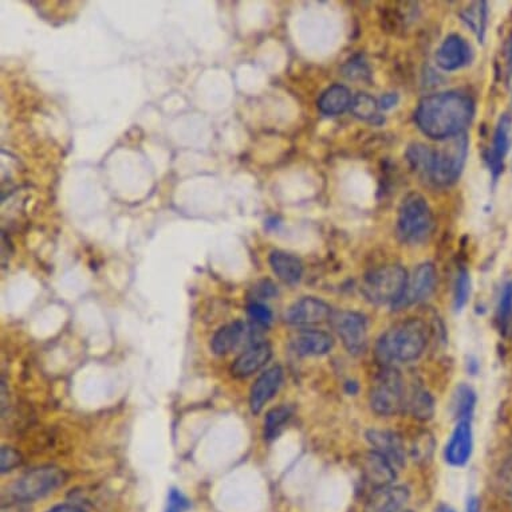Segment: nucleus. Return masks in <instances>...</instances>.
<instances>
[{
  "instance_id": "nucleus-13",
  "label": "nucleus",
  "mask_w": 512,
  "mask_h": 512,
  "mask_svg": "<svg viewBox=\"0 0 512 512\" xmlns=\"http://www.w3.org/2000/svg\"><path fill=\"white\" fill-rule=\"evenodd\" d=\"M366 439L372 445L373 451L389 460L396 470L404 467L405 460H407V451H405L403 440H401L397 433L381 431V429H370L366 433Z\"/></svg>"
},
{
  "instance_id": "nucleus-27",
  "label": "nucleus",
  "mask_w": 512,
  "mask_h": 512,
  "mask_svg": "<svg viewBox=\"0 0 512 512\" xmlns=\"http://www.w3.org/2000/svg\"><path fill=\"white\" fill-rule=\"evenodd\" d=\"M291 416H293V411H291L290 407L273 408L271 411L267 412L265 419V439L269 441L277 439L283 429H285L286 424L289 423Z\"/></svg>"
},
{
  "instance_id": "nucleus-7",
  "label": "nucleus",
  "mask_w": 512,
  "mask_h": 512,
  "mask_svg": "<svg viewBox=\"0 0 512 512\" xmlns=\"http://www.w3.org/2000/svg\"><path fill=\"white\" fill-rule=\"evenodd\" d=\"M68 475L61 468L46 466L35 468L22 476L13 487V496L18 502H35L65 484Z\"/></svg>"
},
{
  "instance_id": "nucleus-14",
  "label": "nucleus",
  "mask_w": 512,
  "mask_h": 512,
  "mask_svg": "<svg viewBox=\"0 0 512 512\" xmlns=\"http://www.w3.org/2000/svg\"><path fill=\"white\" fill-rule=\"evenodd\" d=\"M471 61V47L460 35H450L441 43L436 53V62L445 72H455Z\"/></svg>"
},
{
  "instance_id": "nucleus-20",
  "label": "nucleus",
  "mask_w": 512,
  "mask_h": 512,
  "mask_svg": "<svg viewBox=\"0 0 512 512\" xmlns=\"http://www.w3.org/2000/svg\"><path fill=\"white\" fill-rule=\"evenodd\" d=\"M269 262L274 274L287 285L301 281L303 265L298 256L277 250L271 252Z\"/></svg>"
},
{
  "instance_id": "nucleus-24",
  "label": "nucleus",
  "mask_w": 512,
  "mask_h": 512,
  "mask_svg": "<svg viewBox=\"0 0 512 512\" xmlns=\"http://www.w3.org/2000/svg\"><path fill=\"white\" fill-rule=\"evenodd\" d=\"M460 17H462L463 21L467 23V26L474 31L479 42H483L484 37H486L488 23L487 2L472 3L471 6H468L466 10L462 11Z\"/></svg>"
},
{
  "instance_id": "nucleus-23",
  "label": "nucleus",
  "mask_w": 512,
  "mask_h": 512,
  "mask_svg": "<svg viewBox=\"0 0 512 512\" xmlns=\"http://www.w3.org/2000/svg\"><path fill=\"white\" fill-rule=\"evenodd\" d=\"M405 409H408L409 413L417 420H429L435 413V401L427 389L421 385H413L411 391L407 392Z\"/></svg>"
},
{
  "instance_id": "nucleus-21",
  "label": "nucleus",
  "mask_w": 512,
  "mask_h": 512,
  "mask_svg": "<svg viewBox=\"0 0 512 512\" xmlns=\"http://www.w3.org/2000/svg\"><path fill=\"white\" fill-rule=\"evenodd\" d=\"M247 326L242 321H235L220 328L211 340L212 352L218 356H226L242 342Z\"/></svg>"
},
{
  "instance_id": "nucleus-3",
  "label": "nucleus",
  "mask_w": 512,
  "mask_h": 512,
  "mask_svg": "<svg viewBox=\"0 0 512 512\" xmlns=\"http://www.w3.org/2000/svg\"><path fill=\"white\" fill-rule=\"evenodd\" d=\"M427 326L417 318L407 319L387 330L376 345V357L385 366L417 360L427 348Z\"/></svg>"
},
{
  "instance_id": "nucleus-39",
  "label": "nucleus",
  "mask_w": 512,
  "mask_h": 512,
  "mask_svg": "<svg viewBox=\"0 0 512 512\" xmlns=\"http://www.w3.org/2000/svg\"><path fill=\"white\" fill-rule=\"evenodd\" d=\"M511 168H512V161H511Z\"/></svg>"
},
{
  "instance_id": "nucleus-36",
  "label": "nucleus",
  "mask_w": 512,
  "mask_h": 512,
  "mask_svg": "<svg viewBox=\"0 0 512 512\" xmlns=\"http://www.w3.org/2000/svg\"><path fill=\"white\" fill-rule=\"evenodd\" d=\"M467 512H480V503L476 496H471V498H468Z\"/></svg>"
},
{
  "instance_id": "nucleus-31",
  "label": "nucleus",
  "mask_w": 512,
  "mask_h": 512,
  "mask_svg": "<svg viewBox=\"0 0 512 512\" xmlns=\"http://www.w3.org/2000/svg\"><path fill=\"white\" fill-rule=\"evenodd\" d=\"M189 508H191V502H189L187 496L177 488H171L165 512H187Z\"/></svg>"
},
{
  "instance_id": "nucleus-28",
  "label": "nucleus",
  "mask_w": 512,
  "mask_h": 512,
  "mask_svg": "<svg viewBox=\"0 0 512 512\" xmlns=\"http://www.w3.org/2000/svg\"><path fill=\"white\" fill-rule=\"evenodd\" d=\"M378 108H380L378 102L366 93H360L354 96L352 106H350V110H352L354 116L365 121H372L373 118H376L378 116Z\"/></svg>"
},
{
  "instance_id": "nucleus-5",
  "label": "nucleus",
  "mask_w": 512,
  "mask_h": 512,
  "mask_svg": "<svg viewBox=\"0 0 512 512\" xmlns=\"http://www.w3.org/2000/svg\"><path fill=\"white\" fill-rule=\"evenodd\" d=\"M404 267L388 265L370 271L362 282L361 293L374 305H392L403 298L408 283Z\"/></svg>"
},
{
  "instance_id": "nucleus-11",
  "label": "nucleus",
  "mask_w": 512,
  "mask_h": 512,
  "mask_svg": "<svg viewBox=\"0 0 512 512\" xmlns=\"http://www.w3.org/2000/svg\"><path fill=\"white\" fill-rule=\"evenodd\" d=\"M285 372L281 366H273L262 373L252 385L250 392V408L254 415H259L282 387Z\"/></svg>"
},
{
  "instance_id": "nucleus-33",
  "label": "nucleus",
  "mask_w": 512,
  "mask_h": 512,
  "mask_svg": "<svg viewBox=\"0 0 512 512\" xmlns=\"http://www.w3.org/2000/svg\"><path fill=\"white\" fill-rule=\"evenodd\" d=\"M256 297L259 299H269L278 293L277 287L271 281H262L254 286Z\"/></svg>"
},
{
  "instance_id": "nucleus-1",
  "label": "nucleus",
  "mask_w": 512,
  "mask_h": 512,
  "mask_svg": "<svg viewBox=\"0 0 512 512\" xmlns=\"http://www.w3.org/2000/svg\"><path fill=\"white\" fill-rule=\"evenodd\" d=\"M474 114L475 105L470 96L460 92H445L421 100L415 120L425 136L445 141L463 135Z\"/></svg>"
},
{
  "instance_id": "nucleus-17",
  "label": "nucleus",
  "mask_w": 512,
  "mask_h": 512,
  "mask_svg": "<svg viewBox=\"0 0 512 512\" xmlns=\"http://www.w3.org/2000/svg\"><path fill=\"white\" fill-rule=\"evenodd\" d=\"M273 357V349L267 342H258L244 350L231 366L232 376L246 378L259 372Z\"/></svg>"
},
{
  "instance_id": "nucleus-22",
  "label": "nucleus",
  "mask_w": 512,
  "mask_h": 512,
  "mask_svg": "<svg viewBox=\"0 0 512 512\" xmlns=\"http://www.w3.org/2000/svg\"><path fill=\"white\" fill-rule=\"evenodd\" d=\"M352 101V93L348 88L342 85H333L322 93L318 101V108L326 116H338L350 109Z\"/></svg>"
},
{
  "instance_id": "nucleus-10",
  "label": "nucleus",
  "mask_w": 512,
  "mask_h": 512,
  "mask_svg": "<svg viewBox=\"0 0 512 512\" xmlns=\"http://www.w3.org/2000/svg\"><path fill=\"white\" fill-rule=\"evenodd\" d=\"M332 314V307L322 299L305 297L290 306V309L286 311L285 319L287 324L306 328V326L324 324V322L330 321Z\"/></svg>"
},
{
  "instance_id": "nucleus-38",
  "label": "nucleus",
  "mask_w": 512,
  "mask_h": 512,
  "mask_svg": "<svg viewBox=\"0 0 512 512\" xmlns=\"http://www.w3.org/2000/svg\"><path fill=\"white\" fill-rule=\"evenodd\" d=\"M403 512H411V511H407V510H405V511H403Z\"/></svg>"
},
{
  "instance_id": "nucleus-2",
  "label": "nucleus",
  "mask_w": 512,
  "mask_h": 512,
  "mask_svg": "<svg viewBox=\"0 0 512 512\" xmlns=\"http://www.w3.org/2000/svg\"><path fill=\"white\" fill-rule=\"evenodd\" d=\"M470 141L466 133L444 141L439 148L425 144L409 145L407 160L413 171L428 183L445 187L459 179L468 156Z\"/></svg>"
},
{
  "instance_id": "nucleus-8",
  "label": "nucleus",
  "mask_w": 512,
  "mask_h": 512,
  "mask_svg": "<svg viewBox=\"0 0 512 512\" xmlns=\"http://www.w3.org/2000/svg\"><path fill=\"white\" fill-rule=\"evenodd\" d=\"M329 322L350 354L357 356L365 352L368 346V326L364 315L341 310L333 313Z\"/></svg>"
},
{
  "instance_id": "nucleus-12",
  "label": "nucleus",
  "mask_w": 512,
  "mask_h": 512,
  "mask_svg": "<svg viewBox=\"0 0 512 512\" xmlns=\"http://www.w3.org/2000/svg\"><path fill=\"white\" fill-rule=\"evenodd\" d=\"M472 450H474V435H472L471 421H459L445 447V460L454 467L466 466L470 462Z\"/></svg>"
},
{
  "instance_id": "nucleus-37",
  "label": "nucleus",
  "mask_w": 512,
  "mask_h": 512,
  "mask_svg": "<svg viewBox=\"0 0 512 512\" xmlns=\"http://www.w3.org/2000/svg\"><path fill=\"white\" fill-rule=\"evenodd\" d=\"M436 512H456L454 508H451L450 506H445V504H441L439 508H437Z\"/></svg>"
},
{
  "instance_id": "nucleus-16",
  "label": "nucleus",
  "mask_w": 512,
  "mask_h": 512,
  "mask_svg": "<svg viewBox=\"0 0 512 512\" xmlns=\"http://www.w3.org/2000/svg\"><path fill=\"white\" fill-rule=\"evenodd\" d=\"M408 499V488L392 484L378 487L369 496L365 512H403Z\"/></svg>"
},
{
  "instance_id": "nucleus-9",
  "label": "nucleus",
  "mask_w": 512,
  "mask_h": 512,
  "mask_svg": "<svg viewBox=\"0 0 512 512\" xmlns=\"http://www.w3.org/2000/svg\"><path fill=\"white\" fill-rule=\"evenodd\" d=\"M436 283L437 273L432 263H423V265L417 266L412 277L408 278L403 298L393 307L404 309V307L425 301L435 291Z\"/></svg>"
},
{
  "instance_id": "nucleus-15",
  "label": "nucleus",
  "mask_w": 512,
  "mask_h": 512,
  "mask_svg": "<svg viewBox=\"0 0 512 512\" xmlns=\"http://www.w3.org/2000/svg\"><path fill=\"white\" fill-rule=\"evenodd\" d=\"M512 118L503 114L496 125L492 147L487 153V163L494 179L503 172L504 159L511 147Z\"/></svg>"
},
{
  "instance_id": "nucleus-6",
  "label": "nucleus",
  "mask_w": 512,
  "mask_h": 512,
  "mask_svg": "<svg viewBox=\"0 0 512 512\" xmlns=\"http://www.w3.org/2000/svg\"><path fill=\"white\" fill-rule=\"evenodd\" d=\"M407 392L404 378L399 370L393 366H385L370 388V408L377 416H395L405 411Z\"/></svg>"
},
{
  "instance_id": "nucleus-32",
  "label": "nucleus",
  "mask_w": 512,
  "mask_h": 512,
  "mask_svg": "<svg viewBox=\"0 0 512 512\" xmlns=\"http://www.w3.org/2000/svg\"><path fill=\"white\" fill-rule=\"evenodd\" d=\"M21 463L22 458L18 451L11 447L2 448V451H0V470H2V474L13 471Z\"/></svg>"
},
{
  "instance_id": "nucleus-35",
  "label": "nucleus",
  "mask_w": 512,
  "mask_h": 512,
  "mask_svg": "<svg viewBox=\"0 0 512 512\" xmlns=\"http://www.w3.org/2000/svg\"><path fill=\"white\" fill-rule=\"evenodd\" d=\"M47 512H85V511L82 510V508H80V507L72 506V504H59V506H55Z\"/></svg>"
},
{
  "instance_id": "nucleus-19",
  "label": "nucleus",
  "mask_w": 512,
  "mask_h": 512,
  "mask_svg": "<svg viewBox=\"0 0 512 512\" xmlns=\"http://www.w3.org/2000/svg\"><path fill=\"white\" fill-rule=\"evenodd\" d=\"M362 472L374 487L389 486L395 482L397 470L393 464L376 451L368 452L362 458Z\"/></svg>"
},
{
  "instance_id": "nucleus-34",
  "label": "nucleus",
  "mask_w": 512,
  "mask_h": 512,
  "mask_svg": "<svg viewBox=\"0 0 512 512\" xmlns=\"http://www.w3.org/2000/svg\"><path fill=\"white\" fill-rule=\"evenodd\" d=\"M397 102H399V96L395 93H389L381 97L380 104L378 105H380L381 109L388 110L396 106Z\"/></svg>"
},
{
  "instance_id": "nucleus-18",
  "label": "nucleus",
  "mask_w": 512,
  "mask_h": 512,
  "mask_svg": "<svg viewBox=\"0 0 512 512\" xmlns=\"http://www.w3.org/2000/svg\"><path fill=\"white\" fill-rule=\"evenodd\" d=\"M294 352L302 357H317L328 354L333 349L334 340L322 330L303 329L291 341Z\"/></svg>"
},
{
  "instance_id": "nucleus-26",
  "label": "nucleus",
  "mask_w": 512,
  "mask_h": 512,
  "mask_svg": "<svg viewBox=\"0 0 512 512\" xmlns=\"http://www.w3.org/2000/svg\"><path fill=\"white\" fill-rule=\"evenodd\" d=\"M498 329L504 338L512 337V281L503 287L500 295L498 311H496Z\"/></svg>"
},
{
  "instance_id": "nucleus-25",
  "label": "nucleus",
  "mask_w": 512,
  "mask_h": 512,
  "mask_svg": "<svg viewBox=\"0 0 512 512\" xmlns=\"http://www.w3.org/2000/svg\"><path fill=\"white\" fill-rule=\"evenodd\" d=\"M476 407V393L474 389L466 384L459 385L456 388L452 408L459 421H471Z\"/></svg>"
},
{
  "instance_id": "nucleus-30",
  "label": "nucleus",
  "mask_w": 512,
  "mask_h": 512,
  "mask_svg": "<svg viewBox=\"0 0 512 512\" xmlns=\"http://www.w3.org/2000/svg\"><path fill=\"white\" fill-rule=\"evenodd\" d=\"M247 314L251 321L261 328H269L273 322V313L262 302H251L247 307Z\"/></svg>"
},
{
  "instance_id": "nucleus-29",
  "label": "nucleus",
  "mask_w": 512,
  "mask_h": 512,
  "mask_svg": "<svg viewBox=\"0 0 512 512\" xmlns=\"http://www.w3.org/2000/svg\"><path fill=\"white\" fill-rule=\"evenodd\" d=\"M471 295V278L467 270H460L456 279L454 306L456 310H462L467 305Z\"/></svg>"
},
{
  "instance_id": "nucleus-4",
  "label": "nucleus",
  "mask_w": 512,
  "mask_h": 512,
  "mask_svg": "<svg viewBox=\"0 0 512 512\" xmlns=\"http://www.w3.org/2000/svg\"><path fill=\"white\" fill-rule=\"evenodd\" d=\"M433 228V215L424 196L412 192L405 196L397 218V236L405 244H420L428 239Z\"/></svg>"
}]
</instances>
